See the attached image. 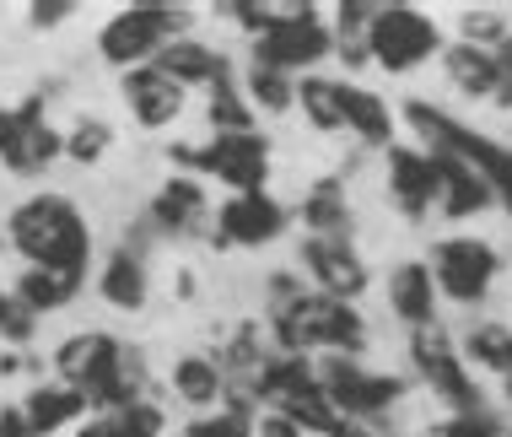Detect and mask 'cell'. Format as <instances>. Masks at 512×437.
I'll use <instances>...</instances> for the list:
<instances>
[{
	"label": "cell",
	"instance_id": "cell-29",
	"mask_svg": "<svg viewBox=\"0 0 512 437\" xmlns=\"http://www.w3.org/2000/svg\"><path fill=\"white\" fill-rule=\"evenodd\" d=\"M464 362H480L486 373L512 378V330L507 324H475V330L464 335Z\"/></svg>",
	"mask_w": 512,
	"mask_h": 437
},
{
	"label": "cell",
	"instance_id": "cell-10",
	"mask_svg": "<svg viewBox=\"0 0 512 437\" xmlns=\"http://www.w3.org/2000/svg\"><path fill=\"white\" fill-rule=\"evenodd\" d=\"M329 49H335V33H329V22L308 6V11L275 22L270 33L254 38V65H270V71L292 76V71H313L318 60H329Z\"/></svg>",
	"mask_w": 512,
	"mask_h": 437
},
{
	"label": "cell",
	"instance_id": "cell-38",
	"mask_svg": "<svg viewBox=\"0 0 512 437\" xmlns=\"http://www.w3.org/2000/svg\"><path fill=\"white\" fill-rule=\"evenodd\" d=\"M27 11H33V17H27L33 27H60V22H71L81 6H76V0H33Z\"/></svg>",
	"mask_w": 512,
	"mask_h": 437
},
{
	"label": "cell",
	"instance_id": "cell-30",
	"mask_svg": "<svg viewBox=\"0 0 512 437\" xmlns=\"http://www.w3.org/2000/svg\"><path fill=\"white\" fill-rule=\"evenodd\" d=\"M297 103H302V114H308L313 130H345V119H340V81H329V76H302Z\"/></svg>",
	"mask_w": 512,
	"mask_h": 437
},
{
	"label": "cell",
	"instance_id": "cell-1",
	"mask_svg": "<svg viewBox=\"0 0 512 437\" xmlns=\"http://www.w3.org/2000/svg\"><path fill=\"white\" fill-rule=\"evenodd\" d=\"M6 238L33 270H60V276H81L92 259V227L76 200L65 195H27L22 206L6 216Z\"/></svg>",
	"mask_w": 512,
	"mask_h": 437
},
{
	"label": "cell",
	"instance_id": "cell-9",
	"mask_svg": "<svg viewBox=\"0 0 512 437\" xmlns=\"http://www.w3.org/2000/svg\"><path fill=\"white\" fill-rule=\"evenodd\" d=\"M426 270H432V281L453 297V303L475 308V303L491 297L496 270H502V254H496L486 238H442L432 249V265Z\"/></svg>",
	"mask_w": 512,
	"mask_h": 437
},
{
	"label": "cell",
	"instance_id": "cell-17",
	"mask_svg": "<svg viewBox=\"0 0 512 437\" xmlns=\"http://www.w3.org/2000/svg\"><path fill=\"white\" fill-rule=\"evenodd\" d=\"M151 227H157V232H178V238L200 232L205 227V184L189 179V173H173V179L151 195Z\"/></svg>",
	"mask_w": 512,
	"mask_h": 437
},
{
	"label": "cell",
	"instance_id": "cell-18",
	"mask_svg": "<svg viewBox=\"0 0 512 437\" xmlns=\"http://www.w3.org/2000/svg\"><path fill=\"white\" fill-rule=\"evenodd\" d=\"M151 65H157V71H168L184 92L200 87V81H205V87H216L221 76H232L227 54H216L211 44H200V38H173V44H162V54Z\"/></svg>",
	"mask_w": 512,
	"mask_h": 437
},
{
	"label": "cell",
	"instance_id": "cell-37",
	"mask_svg": "<svg viewBox=\"0 0 512 437\" xmlns=\"http://www.w3.org/2000/svg\"><path fill=\"white\" fill-rule=\"evenodd\" d=\"M426 437H502V427L486 411H469V416H448L442 427H432Z\"/></svg>",
	"mask_w": 512,
	"mask_h": 437
},
{
	"label": "cell",
	"instance_id": "cell-15",
	"mask_svg": "<svg viewBox=\"0 0 512 437\" xmlns=\"http://www.w3.org/2000/svg\"><path fill=\"white\" fill-rule=\"evenodd\" d=\"M389 195L394 206L410 216V222H421L426 211L437 206V168L426 152H415V146H389Z\"/></svg>",
	"mask_w": 512,
	"mask_h": 437
},
{
	"label": "cell",
	"instance_id": "cell-43",
	"mask_svg": "<svg viewBox=\"0 0 512 437\" xmlns=\"http://www.w3.org/2000/svg\"><path fill=\"white\" fill-rule=\"evenodd\" d=\"M335 437H367V432L356 427V421H340V427H335Z\"/></svg>",
	"mask_w": 512,
	"mask_h": 437
},
{
	"label": "cell",
	"instance_id": "cell-36",
	"mask_svg": "<svg viewBox=\"0 0 512 437\" xmlns=\"http://www.w3.org/2000/svg\"><path fill=\"white\" fill-rule=\"evenodd\" d=\"M38 330V319L17 303V292H0V340H11V346H27Z\"/></svg>",
	"mask_w": 512,
	"mask_h": 437
},
{
	"label": "cell",
	"instance_id": "cell-45",
	"mask_svg": "<svg viewBox=\"0 0 512 437\" xmlns=\"http://www.w3.org/2000/svg\"><path fill=\"white\" fill-rule=\"evenodd\" d=\"M507 400H512V378H507Z\"/></svg>",
	"mask_w": 512,
	"mask_h": 437
},
{
	"label": "cell",
	"instance_id": "cell-2",
	"mask_svg": "<svg viewBox=\"0 0 512 437\" xmlns=\"http://www.w3.org/2000/svg\"><path fill=\"white\" fill-rule=\"evenodd\" d=\"M54 367L71 389H81V400L98 411H124V405L146 400V357L130 351L124 340L103 330H81L71 340H60Z\"/></svg>",
	"mask_w": 512,
	"mask_h": 437
},
{
	"label": "cell",
	"instance_id": "cell-14",
	"mask_svg": "<svg viewBox=\"0 0 512 437\" xmlns=\"http://www.w3.org/2000/svg\"><path fill=\"white\" fill-rule=\"evenodd\" d=\"M124 108L135 114V125H146V130H162V125H173L178 114H184V87L168 76V71H157V65H135V71H124Z\"/></svg>",
	"mask_w": 512,
	"mask_h": 437
},
{
	"label": "cell",
	"instance_id": "cell-23",
	"mask_svg": "<svg viewBox=\"0 0 512 437\" xmlns=\"http://www.w3.org/2000/svg\"><path fill=\"white\" fill-rule=\"evenodd\" d=\"M302 222L308 238H351V200H345L340 179H313L302 195Z\"/></svg>",
	"mask_w": 512,
	"mask_h": 437
},
{
	"label": "cell",
	"instance_id": "cell-5",
	"mask_svg": "<svg viewBox=\"0 0 512 437\" xmlns=\"http://www.w3.org/2000/svg\"><path fill=\"white\" fill-rule=\"evenodd\" d=\"M173 168H184L189 179H216L232 195H254L270 179V141L254 130L243 135H211L205 146H173Z\"/></svg>",
	"mask_w": 512,
	"mask_h": 437
},
{
	"label": "cell",
	"instance_id": "cell-20",
	"mask_svg": "<svg viewBox=\"0 0 512 437\" xmlns=\"http://www.w3.org/2000/svg\"><path fill=\"white\" fill-rule=\"evenodd\" d=\"M98 292L103 303H114L124 313H141L146 297H151V276H146V259L135 249H114L103 259V276H98Z\"/></svg>",
	"mask_w": 512,
	"mask_h": 437
},
{
	"label": "cell",
	"instance_id": "cell-42",
	"mask_svg": "<svg viewBox=\"0 0 512 437\" xmlns=\"http://www.w3.org/2000/svg\"><path fill=\"white\" fill-rule=\"evenodd\" d=\"M76 437H108V421H87V427H81Z\"/></svg>",
	"mask_w": 512,
	"mask_h": 437
},
{
	"label": "cell",
	"instance_id": "cell-8",
	"mask_svg": "<svg viewBox=\"0 0 512 437\" xmlns=\"http://www.w3.org/2000/svg\"><path fill=\"white\" fill-rule=\"evenodd\" d=\"M318 389H324V400L340 411V421H367V416H383L389 405H399V394H405V378L394 373H367L362 362L351 357H329L318 367Z\"/></svg>",
	"mask_w": 512,
	"mask_h": 437
},
{
	"label": "cell",
	"instance_id": "cell-24",
	"mask_svg": "<svg viewBox=\"0 0 512 437\" xmlns=\"http://www.w3.org/2000/svg\"><path fill=\"white\" fill-rule=\"evenodd\" d=\"M340 119L351 125V135H362L367 146H389V141H394V114H389V103H383L378 92H367V87L340 81Z\"/></svg>",
	"mask_w": 512,
	"mask_h": 437
},
{
	"label": "cell",
	"instance_id": "cell-35",
	"mask_svg": "<svg viewBox=\"0 0 512 437\" xmlns=\"http://www.w3.org/2000/svg\"><path fill=\"white\" fill-rule=\"evenodd\" d=\"M108 437H162V411L151 400L124 405V411L108 416Z\"/></svg>",
	"mask_w": 512,
	"mask_h": 437
},
{
	"label": "cell",
	"instance_id": "cell-41",
	"mask_svg": "<svg viewBox=\"0 0 512 437\" xmlns=\"http://www.w3.org/2000/svg\"><path fill=\"white\" fill-rule=\"evenodd\" d=\"M0 437H33V427H27L22 405H0Z\"/></svg>",
	"mask_w": 512,
	"mask_h": 437
},
{
	"label": "cell",
	"instance_id": "cell-34",
	"mask_svg": "<svg viewBox=\"0 0 512 437\" xmlns=\"http://www.w3.org/2000/svg\"><path fill=\"white\" fill-rule=\"evenodd\" d=\"M108 146H114V125H108V119H76V130L65 135V157L81 162V168L103 162Z\"/></svg>",
	"mask_w": 512,
	"mask_h": 437
},
{
	"label": "cell",
	"instance_id": "cell-3",
	"mask_svg": "<svg viewBox=\"0 0 512 437\" xmlns=\"http://www.w3.org/2000/svg\"><path fill=\"white\" fill-rule=\"evenodd\" d=\"M270 335L281 357H308V351H335V357H362L367 351V324L351 303H335L324 292L302 286L297 297L270 308Z\"/></svg>",
	"mask_w": 512,
	"mask_h": 437
},
{
	"label": "cell",
	"instance_id": "cell-7",
	"mask_svg": "<svg viewBox=\"0 0 512 437\" xmlns=\"http://www.w3.org/2000/svg\"><path fill=\"white\" fill-rule=\"evenodd\" d=\"M54 157H65V135L49 125V108L38 92L0 108V162L11 173H44Z\"/></svg>",
	"mask_w": 512,
	"mask_h": 437
},
{
	"label": "cell",
	"instance_id": "cell-31",
	"mask_svg": "<svg viewBox=\"0 0 512 437\" xmlns=\"http://www.w3.org/2000/svg\"><path fill=\"white\" fill-rule=\"evenodd\" d=\"M243 98H248V108H265V114H286V108L297 103V87H292V76L270 71V65H248Z\"/></svg>",
	"mask_w": 512,
	"mask_h": 437
},
{
	"label": "cell",
	"instance_id": "cell-27",
	"mask_svg": "<svg viewBox=\"0 0 512 437\" xmlns=\"http://www.w3.org/2000/svg\"><path fill=\"white\" fill-rule=\"evenodd\" d=\"M173 389H178V400H184V405L205 411V405H221L227 378H221V367L211 357H178L173 362Z\"/></svg>",
	"mask_w": 512,
	"mask_h": 437
},
{
	"label": "cell",
	"instance_id": "cell-16",
	"mask_svg": "<svg viewBox=\"0 0 512 437\" xmlns=\"http://www.w3.org/2000/svg\"><path fill=\"white\" fill-rule=\"evenodd\" d=\"M426 157L437 168V206L448 216H480L491 206V184L464 157H453V152H426Z\"/></svg>",
	"mask_w": 512,
	"mask_h": 437
},
{
	"label": "cell",
	"instance_id": "cell-25",
	"mask_svg": "<svg viewBox=\"0 0 512 437\" xmlns=\"http://www.w3.org/2000/svg\"><path fill=\"white\" fill-rule=\"evenodd\" d=\"M313 373H318V367H313ZM275 416H286L302 432H324V437H335V427H340V411L324 400L318 378H313V384H302V389H292L286 400H275Z\"/></svg>",
	"mask_w": 512,
	"mask_h": 437
},
{
	"label": "cell",
	"instance_id": "cell-6",
	"mask_svg": "<svg viewBox=\"0 0 512 437\" xmlns=\"http://www.w3.org/2000/svg\"><path fill=\"white\" fill-rule=\"evenodd\" d=\"M362 44H367V60H378L389 76H410L432 54H442V27L421 6H378Z\"/></svg>",
	"mask_w": 512,
	"mask_h": 437
},
{
	"label": "cell",
	"instance_id": "cell-33",
	"mask_svg": "<svg viewBox=\"0 0 512 437\" xmlns=\"http://www.w3.org/2000/svg\"><path fill=\"white\" fill-rule=\"evenodd\" d=\"M221 378H243V384H254L259 378V367H265V340H259L254 324H243L238 335H232V346L221 351Z\"/></svg>",
	"mask_w": 512,
	"mask_h": 437
},
{
	"label": "cell",
	"instance_id": "cell-22",
	"mask_svg": "<svg viewBox=\"0 0 512 437\" xmlns=\"http://www.w3.org/2000/svg\"><path fill=\"white\" fill-rule=\"evenodd\" d=\"M81 411H87V400H81V389H71V384H38V389H27V400H22V416H27V427H33V437H54L60 427H71Z\"/></svg>",
	"mask_w": 512,
	"mask_h": 437
},
{
	"label": "cell",
	"instance_id": "cell-13",
	"mask_svg": "<svg viewBox=\"0 0 512 437\" xmlns=\"http://www.w3.org/2000/svg\"><path fill=\"white\" fill-rule=\"evenodd\" d=\"M302 265L318 281V292L335 297V303H351V297L367 292V265L351 249V238H308L302 243Z\"/></svg>",
	"mask_w": 512,
	"mask_h": 437
},
{
	"label": "cell",
	"instance_id": "cell-32",
	"mask_svg": "<svg viewBox=\"0 0 512 437\" xmlns=\"http://www.w3.org/2000/svg\"><path fill=\"white\" fill-rule=\"evenodd\" d=\"M184 437H254V405H248V394H232L216 416L189 421Z\"/></svg>",
	"mask_w": 512,
	"mask_h": 437
},
{
	"label": "cell",
	"instance_id": "cell-12",
	"mask_svg": "<svg viewBox=\"0 0 512 437\" xmlns=\"http://www.w3.org/2000/svg\"><path fill=\"white\" fill-rule=\"evenodd\" d=\"M286 232V206L265 189L254 195H232L216 211V249H265Z\"/></svg>",
	"mask_w": 512,
	"mask_h": 437
},
{
	"label": "cell",
	"instance_id": "cell-28",
	"mask_svg": "<svg viewBox=\"0 0 512 437\" xmlns=\"http://www.w3.org/2000/svg\"><path fill=\"white\" fill-rule=\"evenodd\" d=\"M205 119H211L216 135H243V130H254V108H248V98L238 92V81H232V76H221L216 87H211Z\"/></svg>",
	"mask_w": 512,
	"mask_h": 437
},
{
	"label": "cell",
	"instance_id": "cell-39",
	"mask_svg": "<svg viewBox=\"0 0 512 437\" xmlns=\"http://www.w3.org/2000/svg\"><path fill=\"white\" fill-rule=\"evenodd\" d=\"M491 60H496V76H502V103H512V33L491 49Z\"/></svg>",
	"mask_w": 512,
	"mask_h": 437
},
{
	"label": "cell",
	"instance_id": "cell-11",
	"mask_svg": "<svg viewBox=\"0 0 512 437\" xmlns=\"http://www.w3.org/2000/svg\"><path fill=\"white\" fill-rule=\"evenodd\" d=\"M410 362H415V373L426 378V389H432L437 400H448L459 416L480 411V389H475V378L464 373V357L453 351V340L442 335L437 324H426V330H415V335H410Z\"/></svg>",
	"mask_w": 512,
	"mask_h": 437
},
{
	"label": "cell",
	"instance_id": "cell-4",
	"mask_svg": "<svg viewBox=\"0 0 512 437\" xmlns=\"http://www.w3.org/2000/svg\"><path fill=\"white\" fill-rule=\"evenodd\" d=\"M189 6H173V0H135L119 17L103 22L98 33V54L119 71H135V65H151L162 54V44L173 38H189Z\"/></svg>",
	"mask_w": 512,
	"mask_h": 437
},
{
	"label": "cell",
	"instance_id": "cell-19",
	"mask_svg": "<svg viewBox=\"0 0 512 437\" xmlns=\"http://www.w3.org/2000/svg\"><path fill=\"white\" fill-rule=\"evenodd\" d=\"M389 308L410 324V330H426V324L437 319V281H432V270H426L421 259L394 265V276H389Z\"/></svg>",
	"mask_w": 512,
	"mask_h": 437
},
{
	"label": "cell",
	"instance_id": "cell-40",
	"mask_svg": "<svg viewBox=\"0 0 512 437\" xmlns=\"http://www.w3.org/2000/svg\"><path fill=\"white\" fill-rule=\"evenodd\" d=\"M254 437H308V432H302V427H292V421H286V416H259L254 421Z\"/></svg>",
	"mask_w": 512,
	"mask_h": 437
},
{
	"label": "cell",
	"instance_id": "cell-21",
	"mask_svg": "<svg viewBox=\"0 0 512 437\" xmlns=\"http://www.w3.org/2000/svg\"><path fill=\"white\" fill-rule=\"evenodd\" d=\"M442 71L459 92L469 98H491L502 103V76H496V60L491 49H475V44H442Z\"/></svg>",
	"mask_w": 512,
	"mask_h": 437
},
{
	"label": "cell",
	"instance_id": "cell-26",
	"mask_svg": "<svg viewBox=\"0 0 512 437\" xmlns=\"http://www.w3.org/2000/svg\"><path fill=\"white\" fill-rule=\"evenodd\" d=\"M76 292H81V276H60V270H22L17 276V303L33 313V319L65 308Z\"/></svg>",
	"mask_w": 512,
	"mask_h": 437
},
{
	"label": "cell",
	"instance_id": "cell-44",
	"mask_svg": "<svg viewBox=\"0 0 512 437\" xmlns=\"http://www.w3.org/2000/svg\"><path fill=\"white\" fill-rule=\"evenodd\" d=\"M17 367H22V357H11V351H6V357H0V378H6V373H17Z\"/></svg>",
	"mask_w": 512,
	"mask_h": 437
}]
</instances>
